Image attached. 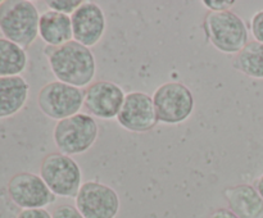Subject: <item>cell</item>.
Wrapping results in <instances>:
<instances>
[{
    "label": "cell",
    "instance_id": "cell-1",
    "mask_svg": "<svg viewBox=\"0 0 263 218\" xmlns=\"http://www.w3.org/2000/svg\"><path fill=\"white\" fill-rule=\"evenodd\" d=\"M44 53L58 81L74 87H87L97 73V62L91 49L72 40L62 46L46 45Z\"/></svg>",
    "mask_w": 263,
    "mask_h": 218
},
{
    "label": "cell",
    "instance_id": "cell-2",
    "mask_svg": "<svg viewBox=\"0 0 263 218\" xmlns=\"http://www.w3.org/2000/svg\"><path fill=\"white\" fill-rule=\"evenodd\" d=\"M40 14L32 2L3 0L0 3V32L25 50L37 38Z\"/></svg>",
    "mask_w": 263,
    "mask_h": 218
},
{
    "label": "cell",
    "instance_id": "cell-3",
    "mask_svg": "<svg viewBox=\"0 0 263 218\" xmlns=\"http://www.w3.org/2000/svg\"><path fill=\"white\" fill-rule=\"evenodd\" d=\"M203 26L207 40L221 53L238 54L249 43L246 22L231 10L208 12Z\"/></svg>",
    "mask_w": 263,
    "mask_h": 218
},
{
    "label": "cell",
    "instance_id": "cell-4",
    "mask_svg": "<svg viewBox=\"0 0 263 218\" xmlns=\"http://www.w3.org/2000/svg\"><path fill=\"white\" fill-rule=\"evenodd\" d=\"M99 136V126L94 117L86 113H77L57 122L53 140L59 153L79 155L92 148Z\"/></svg>",
    "mask_w": 263,
    "mask_h": 218
},
{
    "label": "cell",
    "instance_id": "cell-5",
    "mask_svg": "<svg viewBox=\"0 0 263 218\" xmlns=\"http://www.w3.org/2000/svg\"><path fill=\"white\" fill-rule=\"evenodd\" d=\"M40 177L55 196L76 197L82 185V172L72 156L50 153L41 161Z\"/></svg>",
    "mask_w": 263,
    "mask_h": 218
},
{
    "label": "cell",
    "instance_id": "cell-6",
    "mask_svg": "<svg viewBox=\"0 0 263 218\" xmlns=\"http://www.w3.org/2000/svg\"><path fill=\"white\" fill-rule=\"evenodd\" d=\"M152 97L158 122L179 125L189 120L194 112V95L181 82H164L157 87Z\"/></svg>",
    "mask_w": 263,
    "mask_h": 218
},
{
    "label": "cell",
    "instance_id": "cell-7",
    "mask_svg": "<svg viewBox=\"0 0 263 218\" xmlns=\"http://www.w3.org/2000/svg\"><path fill=\"white\" fill-rule=\"evenodd\" d=\"M37 105L46 117L59 122L80 113L84 105V90L57 80L39 91Z\"/></svg>",
    "mask_w": 263,
    "mask_h": 218
},
{
    "label": "cell",
    "instance_id": "cell-8",
    "mask_svg": "<svg viewBox=\"0 0 263 218\" xmlns=\"http://www.w3.org/2000/svg\"><path fill=\"white\" fill-rule=\"evenodd\" d=\"M74 207L84 218H116L120 212V197L108 185L86 181L74 197Z\"/></svg>",
    "mask_w": 263,
    "mask_h": 218
},
{
    "label": "cell",
    "instance_id": "cell-9",
    "mask_svg": "<svg viewBox=\"0 0 263 218\" xmlns=\"http://www.w3.org/2000/svg\"><path fill=\"white\" fill-rule=\"evenodd\" d=\"M7 191L10 200L22 209H40L55 202V195L44 180L31 172H18L10 177Z\"/></svg>",
    "mask_w": 263,
    "mask_h": 218
},
{
    "label": "cell",
    "instance_id": "cell-10",
    "mask_svg": "<svg viewBox=\"0 0 263 218\" xmlns=\"http://www.w3.org/2000/svg\"><path fill=\"white\" fill-rule=\"evenodd\" d=\"M125 97L120 85L112 81H95L85 89L84 107L91 117L113 120L117 118Z\"/></svg>",
    "mask_w": 263,
    "mask_h": 218
},
{
    "label": "cell",
    "instance_id": "cell-11",
    "mask_svg": "<svg viewBox=\"0 0 263 218\" xmlns=\"http://www.w3.org/2000/svg\"><path fill=\"white\" fill-rule=\"evenodd\" d=\"M117 122L130 132H148L153 130L158 123L153 97L141 91L126 94L117 115Z\"/></svg>",
    "mask_w": 263,
    "mask_h": 218
},
{
    "label": "cell",
    "instance_id": "cell-12",
    "mask_svg": "<svg viewBox=\"0 0 263 218\" xmlns=\"http://www.w3.org/2000/svg\"><path fill=\"white\" fill-rule=\"evenodd\" d=\"M73 40L86 48H92L102 40L107 28L105 14L102 8L92 2H84L71 15Z\"/></svg>",
    "mask_w": 263,
    "mask_h": 218
},
{
    "label": "cell",
    "instance_id": "cell-13",
    "mask_svg": "<svg viewBox=\"0 0 263 218\" xmlns=\"http://www.w3.org/2000/svg\"><path fill=\"white\" fill-rule=\"evenodd\" d=\"M229 209L239 218H263V199L257 189L248 184H239L223 189Z\"/></svg>",
    "mask_w": 263,
    "mask_h": 218
},
{
    "label": "cell",
    "instance_id": "cell-14",
    "mask_svg": "<svg viewBox=\"0 0 263 218\" xmlns=\"http://www.w3.org/2000/svg\"><path fill=\"white\" fill-rule=\"evenodd\" d=\"M30 85L22 76L0 77V120L17 114L27 102Z\"/></svg>",
    "mask_w": 263,
    "mask_h": 218
},
{
    "label": "cell",
    "instance_id": "cell-15",
    "mask_svg": "<svg viewBox=\"0 0 263 218\" xmlns=\"http://www.w3.org/2000/svg\"><path fill=\"white\" fill-rule=\"evenodd\" d=\"M39 35L49 46H62L73 38L71 17L62 13L46 10L40 15Z\"/></svg>",
    "mask_w": 263,
    "mask_h": 218
},
{
    "label": "cell",
    "instance_id": "cell-16",
    "mask_svg": "<svg viewBox=\"0 0 263 218\" xmlns=\"http://www.w3.org/2000/svg\"><path fill=\"white\" fill-rule=\"evenodd\" d=\"M233 67L251 78L263 80V44L249 41L233 59Z\"/></svg>",
    "mask_w": 263,
    "mask_h": 218
},
{
    "label": "cell",
    "instance_id": "cell-17",
    "mask_svg": "<svg viewBox=\"0 0 263 218\" xmlns=\"http://www.w3.org/2000/svg\"><path fill=\"white\" fill-rule=\"evenodd\" d=\"M27 66V54L17 44L0 37V77L21 76Z\"/></svg>",
    "mask_w": 263,
    "mask_h": 218
},
{
    "label": "cell",
    "instance_id": "cell-18",
    "mask_svg": "<svg viewBox=\"0 0 263 218\" xmlns=\"http://www.w3.org/2000/svg\"><path fill=\"white\" fill-rule=\"evenodd\" d=\"M82 3L84 2H81V0H48V2H45V4L48 5L49 10L66 15H72L81 7Z\"/></svg>",
    "mask_w": 263,
    "mask_h": 218
},
{
    "label": "cell",
    "instance_id": "cell-19",
    "mask_svg": "<svg viewBox=\"0 0 263 218\" xmlns=\"http://www.w3.org/2000/svg\"><path fill=\"white\" fill-rule=\"evenodd\" d=\"M51 218H84L76 207L69 204H63L57 207L51 213Z\"/></svg>",
    "mask_w": 263,
    "mask_h": 218
},
{
    "label": "cell",
    "instance_id": "cell-20",
    "mask_svg": "<svg viewBox=\"0 0 263 218\" xmlns=\"http://www.w3.org/2000/svg\"><path fill=\"white\" fill-rule=\"evenodd\" d=\"M251 31L254 40L263 44V9L258 10V12L252 17Z\"/></svg>",
    "mask_w": 263,
    "mask_h": 218
},
{
    "label": "cell",
    "instance_id": "cell-21",
    "mask_svg": "<svg viewBox=\"0 0 263 218\" xmlns=\"http://www.w3.org/2000/svg\"><path fill=\"white\" fill-rule=\"evenodd\" d=\"M202 4L210 9V12H226L236 4L235 0H203Z\"/></svg>",
    "mask_w": 263,
    "mask_h": 218
},
{
    "label": "cell",
    "instance_id": "cell-22",
    "mask_svg": "<svg viewBox=\"0 0 263 218\" xmlns=\"http://www.w3.org/2000/svg\"><path fill=\"white\" fill-rule=\"evenodd\" d=\"M17 218H51V214L45 209H22L18 213Z\"/></svg>",
    "mask_w": 263,
    "mask_h": 218
},
{
    "label": "cell",
    "instance_id": "cell-23",
    "mask_svg": "<svg viewBox=\"0 0 263 218\" xmlns=\"http://www.w3.org/2000/svg\"><path fill=\"white\" fill-rule=\"evenodd\" d=\"M208 218H239L235 213L231 212L229 208H217L213 212H211V214L208 215Z\"/></svg>",
    "mask_w": 263,
    "mask_h": 218
},
{
    "label": "cell",
    "instance_id": "cell-24",
    "mask_svg": "<svg viewBox=\"0 0 263 218\" xmlns=\"http://www.w3.org/2000/svg\"><path fill=\"white\" fill-rule=\"evenodd\" d=\"M254 187H256L257 191L259 192V195H261L262 199H263V173L258 177V179H257L256 186H254Z\"/></svg>",
    "mask_w": 263,
    "mask_h": 218
},
{
    "label": "cell",
    "instance_id": "cell-25",
    "mask_svg": "<svg viewBox=\"0 0 263 218\" xmlns=\"http://www.w3.org/2000/svg\"><path fill=\"white\" fill-rule=\"evenodd\" d=\"M0 3H2V2H0Z\"/></svg>",
    "mask_w": 263,
    "mask_h": 218
}]
</instances>
